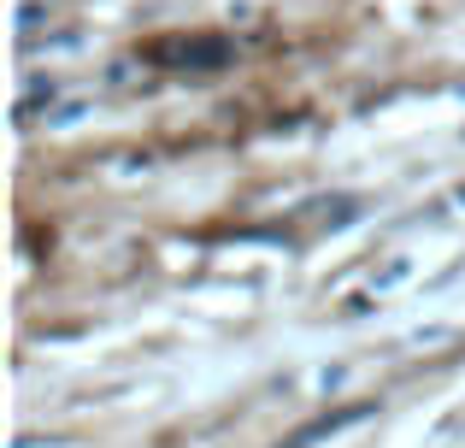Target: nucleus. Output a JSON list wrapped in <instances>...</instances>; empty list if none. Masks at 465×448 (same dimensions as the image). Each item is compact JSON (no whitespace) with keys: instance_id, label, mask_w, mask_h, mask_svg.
<instances>
[{"instance_id":"nucleus-1","label":"nucleus","mask_w":465,"mask_h":448,"mask_svg":"<svg viewBox=\"0 0 465 448\" xmlns=\"http://www.w3.org/2000/svg\"><path fill=\"white\" fill-rule=\"evenodd\" d=\"M148 59L171 71H224L236 59V42L230 35H165L148 47Z\"/></svg>"},{"instance_id":"nucleus-2","label":"nucleus","mask_w":465,"mask_h":448,"mask_svg":"<svg viewBox=\"0 0 465 448\" xmlns=\"http://www.w3.org/2000/svg\"><path fill=\"white\" fill-rule=\"evenodd\" d=\"M365 413H377V407H341V413H330V419H318V425H307L289 448H307V443H318V437H330V431H341V425H360Z\"/></svg>"}]
</instances>
